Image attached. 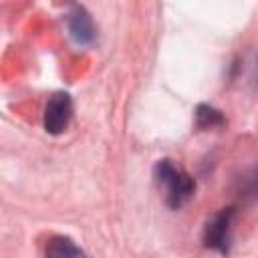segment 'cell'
<instances>
[{
	"label": "cell",
	"mask_w": 258,
	"mask_h": 258,
	"mask_svg": "<svg viewBox=\"0 0 258 258\" xmlns=\"http://www.w3.org/2000/svg\"><path fill=\"white\" fill-rule=\"evenodd\" d=\"M46 258H87V254L67 236H52L44 246Z\"/></svg>",
	"instance_id": "5b68a950"
},
{
	"label": "cell",
	"mask_w": 258,
	"mask_h": 258,
	"mask_svg": "<svg viewBox=\"0 0 258 258\" xmlns=\"http://www.w3.org/2000/svg\"><path fill=\"white\" fill-rule=\"evenodd\" d=\"M153 177H155L157 187L163 194L167 208L179 210L194 198L196 181L191 179L189 173H185L171 159H159L153 167Z\"/></svg>",
	"instance_id": "6da1fadb"
},
{
	"label": "cell",
	"mask_w": 258,
	"mask_h": 258,
	"mask_svg": "<svg viewBox=\"0 0 258 258\" xmlns=\"http://www.w3.org/2000/svg\"><path fill=\"white\" fill-rule=\"evenodd\" d=\"M226 119L222 115V111H218L212 105H198L196 109V127L198 129H216V127H224Z\"/></svg>",
	"instance_id": "8992f818"
},
{
	"label": "cell",
	"mask_w": 258,
	"mask_h": 258,
	"mask_svg": "<svg viewBox=\"0 0 258 258\" xmlns=\"http://www.w3.org/2000/svg\"><path fill=\"white\" fill-rule=\"evenodd\" d=\"M234 208H224L214 214L206 228H204V244L220 254H228L232 246V222H234Z\"/></svg>",
	"instance_id": "7a4b0ae2"
},
{
	"label": "cell",
	"mask_w": 258,
	"mask_h": 258,
	"mask_svg": "<svg viewBox=\"0 0 258 258\" xmlns=\"http://www.w3.org/2000/svg\"><path fill=\"white\" fill-rule=\"evenodd\" d=\"M67 26L73 40L81 46H91L97 40V28L85 6L75 4L67 14Z\"/></svg>",
	"instance_id": "277c9868"
},
{
	"label": "cell",
	"mask_w": 258,
	"mask_h": 258,
	"mask_svg": "<svg viewBox=\"0 0 258 258\" xmlns=\"http://www.w3.org/2000/svg\"><path fill=\"white\" fill-rule=\"evenodd\" d=\"M73 117V101L71 95L64 91L52 93L44 107V129L50 135H60Z\"/></svg>",
	"instance_id": "3957f363"
}]
</instances>
